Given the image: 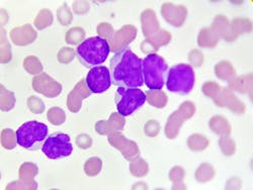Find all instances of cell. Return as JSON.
Segmentation results:
<instances>
[{"instance_id": "5", "label": "cell", "mask_w": 253, "mask_h": 190, "mask_svg": "<svg viewBox=\"0 0 253 190\" xmlns=\"http://www.w3.org/2000/svg\"><path fill=\"white\" fill-rule=\"evenodd\" d=\"M48 126L40 121H28L16 131L17 144L30 151L39 150L48 138Z\"/></svg>"}, {"instance_id": "1", "label": "cell", "mask_w": 253, "mask_h": 190, "mask_svg": "<svg viewBox=\"0 0 253 190\" xmlns=\"http://www.w3.org/2000/svg\"><path fill=\"white\" fill-rule=\"evenodd\" d=\"M142 62L130 49H123L111 60L112 82L122 88H138L144 83Z\"/></svg>"}, {"instance_id": "3", "label": "cell", "mask_w": 253, "mask_h": 190, "mask_svg": "<svg viewBox=\"0 0 253 190\" xmlns=\"http://www.w3.org/2000/svg\"><path fill=\"white\" fill-rule=\"evenodd\" d=\"M143 79L146 86L151 90L163 88L168 71L167 63L157 54H149L142 62Z\"/></svg>"}, {"instance_id": "7", "label": "cell", "mask_w": 253, "mask_h": 190, "mask_svg": "<svg viewBox=\"0 0 253 190\" xmlns=\"http://www.w3.org/2000/svg\"><path fill=\"white\" fill-rule=\"evenodd\" d=\"M42 150L49 159L57 160L70 156L73 152V146L67 134L58 132L47 138Z\"/></svg>"}, {"instance_id": "8", "label": "cell", "mask_w": 253, "mask_h": 190, "mask_svg": "<svg viewBox=\"0 0 253 190\" xmlns=\"http://www.w3.org/2000/svg\"><path fill=\"white\" fill-rule=\"evenodd\" d=\"M87 88L92 93H102L107 91L112 85V77L110 70L104 66L91 68L86 76Z\"/></svg>"}, {"instance_id": "4", "label": "cell", "mask_w": 253, "mask_h": 190, "mask_svg": "<svg viewBox=\"0 0 253 190\" xmlns=\"http://www.w3.org/2000/svg\"><path fill=\"white\" fill-rule=\"evenodd\" d=\"M195 81L194 69L186 64H178L167 71L165 84L170 92L186 95L193 90Z\"/></svg>"}, {"instance_id": "6", "label": "cell", "mask_w": 253, "mask_h": 190, "mask_svg": "<svg viewBox=\"0 0 253 190\" xmlns=\"http://www.w3.org/2000/svg\"><path fill=\"white\" fill-rule=\"evenodd\" d=\"M146 102V94L139 88L119 87L116 93L118 112L123 116L132 114Z\"/></svg>"}, {"instance_id": "2", "label": "cell", "mask_w": 253, "mask_h": 190, "mask_svg": "<svg viewBox=\"0 0 253 190\" xmlns=\"http://www.w3.org/2000/svg\"><path fill=\"white\" fill-rule=\"evenodd\" d=\"M108 40L101 37L86 38L76 49V56L81 64L87 68H94L108 59L110 54Z\"/></svg>"}]
</instances>
